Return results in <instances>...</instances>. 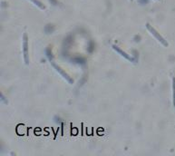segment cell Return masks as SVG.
Masks as SVG:
<instances>
[{"label":"cell","mask_w":175,"mask_h":156,"mask_svg":"<svg viewBox=\"0 0 175 156\" xmlns=\"http://www.w3.org/2000/svg\"><path fill=\"white\" fill-rule=\"evenodd\" d=\"M172 103L175 107V78L172 79Z\"/></svg>","instance_id":"6"},{"label":"cell","mask_w":175,"mask_h":156,"mask_svg":"<svg viewBox=\"0 0 175 156\" xmlns=\"http://www.w3.org/2000/svg\"><path fill=\"white\" fill-rule=\"evenodd\" d=\"M130 1H133V0H130Z\"/></svg>","instance_id":"7"},{"label":"cell","mask_w":175,"mask_h":156,"mask_svg":"<svg viewBox=\"0 0 175 156\" xmlns=\"http://www.w3.org/2000/svg\"><path fill=\"white\" fill-rule=\"evenodd\" d=\"M49 60H50V64H51V65L55 68V70L57 72V73H58L62 77H63L68 83H70V85H73V80L69 76V75L66 73V72L63 68H62V67H60L58 65H56L51 58H49Z\"/></svg>","instance_id":"3"},{"label":"cell","mask_w":175,"mask_h":156,"mask_svg":"<svg viewBox=\"0 0 175 156\" xmlns=\"http://www.w3.org/2000/svg\"><path fill=\"white\" fill-rule=\"evenodd\" d=\"M22 55L24 63L27 65L29 64V51H28V35L24 32L22 35Z\"/></svg>","instance_id":"1"},{"label":"cell","mask_w":175,"mask_h":156,"mask_svg":"<svg viewBox=\"0 0 175 156\" xmlns=\"http://www.w3.org/2000/svg\"><path fill=\"white\" fill-rule=\"evenodd\" d=\"M112 48L114 49L118 55H120L122 57H123L125 60H127V61H129L130 63H133V62H134V60H133V57H131L126 52H124L122 48H120L119 46H117V45H112Z\"/></svg>","instance_id":"4"},{"label":"cell","mask_w":175,"mask_h":156,"mask_svg":"<svg viewBox=\"0 0 175 156\" xmlns=\"http://www.w3.org/2000/svg\"><path fill=\"white\" fill-rule=\"evenodd\" d=\"M29 1L32 2L35 6H37V7L42 9V10H45V6L41 1H39V0H29Z\"/></svg>","instance_id":"5"},{"label":"cell","mask_w":175,"mask_h":156,"mask_svg":"<svg viewBox=\"0 0 175 156\" xmlns=\"http://www.w3.org/2000/svg\"><path fill=\"white\" fill-rule=\"evenodd\" d=\"M145 27H146V28H147V30L149 31V33L151 34L153 37L160 43V44H161L163 46H168V43H167V41L164 39V37H161V35L153 27H152L150 24H148V23H146V25H145Z\"/></svg>","instance_id":"2"}]
</instances>
